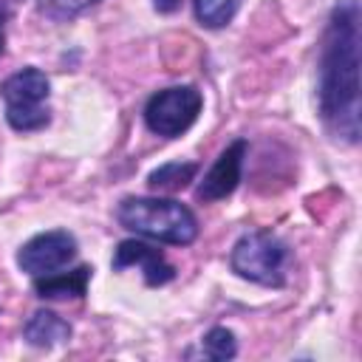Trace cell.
I'll use <instances>...</instances> for the list:
<instances>
[{"instance_id": "6da1fadb", "label": "cell", "mask_w": 362, "mask_h": 362, "mask_svg": "<svg viewBox=\"0 0 362 362\" xmlns=\"http://www.w3.org/2000/svg\"><path fill=\"white\" fill-rule=\"evenodd\" d=\"M320 116L345 144L359 141V3L339 0L320 51Z\"/></svg>"}, {"instance_id": "7a4b0ae2", "label": "cell", "mask_w": 362, "mask_h": 362, "mask_svg": "<svg viewBox=\"0 0 362 362\" xmlns=\"http://www.w3.org/2000/svg\"><path fill=\"white\" fill-rule=\"evenodd\" d=\"M116 221L136 235L170 246H189L198 238V221L192 209L173 198L130 195L116 206Z\"/></svg>"}, {"instance_id": "3957f363", "label": "cell", "mask_w": 362, "mask_h": 362, "mask_svg": "<svg viewBox=\"0 0 362 362\" xmlns=\"http://www.w3.org/2000/svg\"><path fill=\"white\" fill-rule=\"evenodd\" d=\"M288 260H291L288 246L269 229H255L240 235L229 252V266L238 277L269 288H280L286 283Z\"/></svg>"}, {"instance_id": "277c9868", "label": "cell", "mask_w": 362, "mask_h": 362, "mask_svg": "<svg viewBox=\"0 0 362 362\" xmlns=\"http://www.w3.org/2000/svg\"><path fill=\"white\" fill-rule=\"evenodd\" d=\"M48 93H51V82L34 65L20 68L17 74L6 76L0 82V96L6 102V122L17 133L42 130L51 122Z\"/></svg>"}, {"instance_id": "5b68a950", "label": "cell", "mask_w": 362, "mask_h": 362, "mask_svg": "<svg viewBox=\"0 0 362 362\" xmlns=\"http://www.w3.org/2000/svg\"><path fill=\"white\" fill-rule=\"evenodd\" d=\"M204 107V96L195 85H173L153 93L144 105V124L161 139H175L187 133Z\"/></svg>"}, {"instance_id": "8992f818", "label": "cell", "mask_w": 362, "mask_h": 362, "mask_svg": "<svg viewBox=\"0 0 362 362\" xmlns=\"http://www.w3.org/2000/svg\"><path fill=\"white\" fill-rule=\"evenodd\" d=\"M76 257V238L68 229H48L25 240L17 252V266L31 277L65 269Z\"/></svg>"}, {"instance_id": "52a82bcc", "label": "cell", "mask_w": 362, "mask_h": 362, "mask_svg": "<svg viewBox=\"0 0 362 362\" xmlns=\"http://www.w3.org/2000/svg\"><path fill=\"white\" fill-rule=\"evenodd\" d=\"M246 150H249V141L246 139H235L232 144H226L221 150V156L215 158V164L204 173L195 195L198 201L204 204H212V201H223L229 198L238 184H240V173H243V161H246Z\"/></svg>"}, {"instance_id": "ba28073f", "label": "cell", "mask_w": 362, "mask_h": 362, "mask_svg": "<svg viewBox=\"0 0 362 362\" xmlns=\"http://www.w3.org/2000/svg\"><path fill=\"white\" fill-rule=\"evenodd\" d=\"M130 266H139L141 274H144V283L147 286H164L175 277V269L167 263V257L161 255V249L144 243V240H122L113 252V269L122 272V269H130Z\"/></svg>"}, {"instance_id": "9c48e42d", "label": "cell", "mask_w": 362, "mask_h": 362, "mask_svg": "<svg viewBox=\"0 0 362 362\" xmlns=\"http://www.w3.org/2000/svg\"><path fill=\"white\" fill-rule=\"evenodd\" d=\"M71 334H74L71 322L62 320L59 314L48 311V308L34 311V314L25 320V325H23V339H25L28 345H34V348H54V345H62V342L71 339Z\"/></svg>"}, {"instance_id": "30bf717a", "label": "cell", "mask_w": 362, "mask_h": 362, "mask_svg": "<svg viewBox=\"0 0 362 362\" xmlns=\"http://www.w3.org/2000/svg\"><path fill=\"white\" fill-rule=\"evenodd\" d=\"M90 266H76L71 272H51L34 280V291L42 300H68V297H82L90 283Z\"/></svg>"}, {"instance_id": "8fae6325", "label": "cell", "mask_w": 362, "mask_h": 362, "mask_svg": "<svg viewBox=\"0 0 362 362\" xmlns=\"http://www.w3.org/2000/svg\"><path fill=\"white\" fill-rule=\"evenodd\" d=\"M198 175V164L195 161H167L161 167H156L147 175V184L158 192H178L184 189L189 181H195Z\"/></svg>"}, {"instance_id": "7c38bea8", "label": "cell", "mask_w": 362, "mask_h": 362, "mask_svg": "<svg viewBox=\"0 0 362 362\" xmlns=\"http://www.w3.org/2000/svg\"><path fill=\"white\" fill-rule=\"evenodd\" d=\"M243 0H192L195 20L204 28H223L235 20Z\"/></svg>"}, {"instance_id": "4fadbf2b", "label": "cell", "mask_w": 362, "mask_h": 362, "mask_svg": "<svg viewBox=\"0 0 362 362\" xmlns=\"http://www.w3.org/2000/svg\"><path fill=\"white\" fill-rule=\"evenodd\" d=\"M201 351H204L206 359H218V362H221V359H232V356L238 354V339H235V334H232L229 328L215 325V328H209V331L204 334Z\"/></svg>"}, {"instance_id": "5bb4252c", "label": "cell", "mask_w": 362, "mask_h": 362, "mask_svg": "<svg viewBox=\"0 0 362 362\" xmlns=\"http://www.w3.org/2000/svg\"><path fill=\"white\" fill-rule=\"evenodd\" d=\"M51 14H57V17H71V14H79V11H85V8H90L93 3H99V0H40Z\"/></svg>"}, {"instance_id": "9a60e30c", "label": "cell", "mask_w": 362, "mask_h": 362, "mask_svg": "<svg viewBox=\"0 0 362 362\" xmlns=\"http://www.w3.org/2000/svg\"><path fill=\"white\" fill-rule=\"evenodd\" d=\"M153 6L161 11V14H173L181 8V0H153Z\"/></svg>"}, {"instance_id": "2e32d148", "label": "cell", "mask_w": 362, "mask_h": 362, "mask_svg": "<svg viewBox=\"0 0 362 362\" xmlns=\"http://www.w3.org/2000/svg\"><path fill=\"white\" fill-rule=\"evenodd\" d=\"M3 45H6V31H3V14H0V54H3Z\"/></svg>"}]
</instances>
